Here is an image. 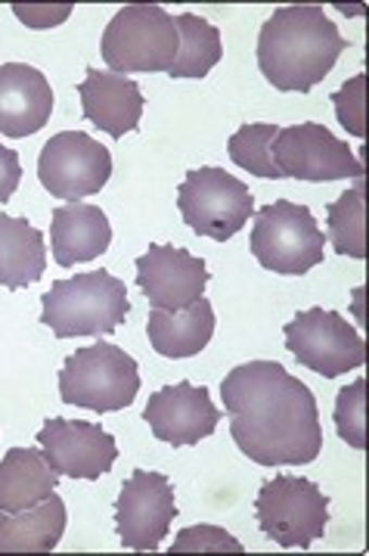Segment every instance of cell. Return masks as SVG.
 Returning a JSON list of instances; mask_svg holds the SVG:
<instances>
[{"label":"cell","instance_id":"30","mask_svg":"<svg viewBox=\"0 0 369 556\" xmlns=\"http://www.w3.org/2000/svg\"><path fill=\"white\" fill-rule=\"evenodd\" d=\"M22 180V165L20 156L7 147H0V205L16 193Z\"/></svg>","mask_w":369,"mask_h":556},{"label":"cell","instance_id":"29","mask_svg":"<svg viewBox=\"0 0 369 556\" xmlns=\"http://www.w3.org/2000/svg\"><path fill=\"white\" fill-rule=\"evenodd\" d=\"M13 13L28 28H53L68 20L72 3H13Z\"/></svg>","mask_w":369,"mask_h":556},{"label":"cell","instance_id":"3","mask_svg":"<svg viewBox=\"0 0 369 556\" xmlns=\"http://www.w3.org/2000/svg\"><path fill=\"white\" fill-rule=\"evenodd\" d=\"M41 302V324L50 327L56 339L112 333L130 312L125 283L109 270H87L56 280L50 292H43Z\"/></svg>","mask_w":369,"mask_h":556},{"label":"cell","instance_id":"18","mask_svg":"<svg viewBox=\"0 0 369 556\" xmlns=\"http://www.w3.org/2000/svg\"><path fill=\"white\" fill-rule=\"evenodd\" d=\"M50 243H53L56 265H81L106 252L112 243V227L97 205H85V202L56 205L53 224H50Z\"/></svg>","mask_w":369,"mask_h":556},{"label":"cell","instance_id":"9","mask_svg":"<svg viewBox=\"0 0 369 556\" xmlns=\"http://www.w3.org/2000/svg\"><path fill=\"white\" fill-rule=\"evenodd\" d=\"M285 349L298 357L307 370L323 379H335L364 367L367 342L339 312L307 308L295 314V320L285 327Z\"/></svg>","mask_w":369,"mask_h":556},{"label":"cell","instance_id":"13","mask_svg":"<svg viewBox=\"0 0 369 556\" xmlns=\"http://www.w3.org/2000/svg\"><path fill=\"white\" fill-rule=\"evenodd\" d=\"M38 447L56 476L68 479H100L118 457L115 439L100 426L63 417H53L38 429Z\"/></svg>","mask_w":369,"mask_h":556},{"label":"cell","instance_id":"11","mask_svg":"<svg viewBox=\"0 0 369 556\" xmlns=\"http://www.w3.org/2000/svg\"><path fill=\"white\" fill-rule=\"evenodd\" d=\"M273 162L280 165L282 178H364V150L351 153L345 140H339L326 125H317V122L280 128L277 140H273Z\"/></svg>","mask_w":369,"mask_h":556},{"label":"cell","instance_id":"28","mask_svg":"<svg viewBox=\"0 0 369 556\" xmlns=\"http://www.w3.org/2000/svg\"><path fill=\"white\" fill-rule=\"evenodd\" d=\"M332 103H335V115L345 131H351L354 137L367 134V78L364 75H354L351 81H345V88L335 90Z\"/></svg>","mask_w":369,"mask_h":556},{"label":"cell","instance_id":"24","mask_svg":"<svg viewBox=\"0 0 369 556\" xmlns=\"http://www.w3.org/2000/svg\"><path fill=\"white\" fill-rule=\"evenodd\" d=\"M367 184L357 180L347 193L329 205V240L339 255L364 258L367 255Z\"/></svg>","mask_w":369,"mask_h":556},{"label":"cell","instance_id":"16","mask_svg":"<svg viewBox=\"0 0 369 556\" xmlns=\"http://www.w3.org/2000/svg\"><path fill=\"white\" fill-rule=\"evenodd\" d=\"M53 112V90L43 72L25 63L0 66V134L28 137L41 131Z\"/></svg>","mask_w":369,"mask_h":556},{"label":"cell","instance_id":"8","mask_svg":"<svg viewBox=\"0 0 369 556\" xmlns=\"http://www.w3.org/2000/svg\"><path fill=\"white\" fill-rule=\"evenodd\" d=\"M177 208L195 233L224 243L245 227L249 215L255 212V200L252 190L230 172L205 165V168H193L180 184Z\"/></svg>","mask_w":369,"mask_h":556},{"label":"cell","instance_id":"23","mask_svg":"<svg viewBox=\"0 0 369 556\" xmlns=\"http://www.w3.org/2000/svg\"><path fill=\"white\" fill-rule=\"evenodd\" d=\"M174 23H177V35H180V50H177V60L168 68V75L171 78H205L224 56L220 31L195 13H180Z\"/></svg>","mask_w":369,"mask_h":556},{"label":"cell","instance_id":"27","mask_svg":"<svg viewBox=\"0 0 369 556\" xmlns=\"http://www.w3.org/2000/svg\"><path fill=\"white\" fill-rule=\"evenodd\" d=\"M171 554H245V547L217 526H190L174 538Z\"/></svg>","mask_w":369,"mask_h":556},{"label":"cell","instance_id":"19","mask_svg":"<svg viewBox=\"0 0 369 556\" xmlns=\"http://www.w3.org/2000/svg\"><path fill=\"white\" fill-rule=\"evenodd\" d=\"M147 333H150L152 349L158 355L193 357L215 336V308L205 295L195 299L187 308H177V312L152 308L150 320H147Z\"/></svg>","mask_w":369,"mask_h":556},{"label":"cell","instance_id":"5","mask_svg":"<svg viewBox=\"0 0 369 556\" xmlns=\"http://www.w3.org/2000/svg\"><path fill=\"white\" fill-rule=\"evenodd\" d=\"M177 50V23L158 3H130L109 20L103 31V60L115 75L168 72Z\"/></svg>","mask_w":369,"mask_h":556},{"label":"cell","instance_id":"17","mask_svg":"<svg viewBox=\"0 0 369 556\" xmlns=\"http://www.w3.org/2000/svg\"><path fill=\"white\" fill-rule=\"evenodd\" d=\"M78 93L87 122H93L100 131L112 137H125L133 131L147 106L137 81H130L128 75L100 72V68H87V78L78 85Z\"/></svg>","mask_w":369,"mask_h":556},{"label":"cell","instance_id":"14","mask_svg":"<svg viewBox=\"0 0 369 556\" xmlns=\"http://www.w3.org/2000/svg\"><path fill=\"white\" fill-rule=\"evenodd\" d=\"M137 283L150 299L152 308L177 312L205 295L208 267L199 255H190L187 249L152 243L137 258Z\"/></svg>","mask_w":369,"mask_h":556},{"label":"cell","instance_id":"4","mask_svg":"<svg viewBox=\"0 0 369 556\" xmlns=\"http://www.w3.org/2000/svg\"><path fill=\"white\" fill-rule=\"evenodd\" d=\"M140 392L137 361L112 342H93L65 357L60 370V399L97 414L125 410Z\"/></svg>","mask_w":369,"mask_h":556},{"label":"cell","instance_id":"21","mask_svg":"<svg viewBox=\"0 0 369 556\" xmlns=\"http://www.w3.org/2000/svg\"><path fill=\"white\" fill-rule=\"evenodd\" d=\"M56 469L43 460L41 447H10L0 460V513H20L56 491Z\"/></svg>","mask_w":369,"mask_h":556},{"label":"cell","instance_id":"26","mask_svg":"<svg viewBox=\"0 0 369 556\" xmlns=\"http://www.w3.org/2000/svg\"><path fill=\"white\" fill-rule=\"evenodd\" d=\"M335 426L347 445L367 447V379H354L335 399Z\"/></svg>","mask_w":369,"mask_h":556},{"label":"cell","instance_id":"1","mask_svg":"<svg viewBox=\"0 0 369 556\" xmlns=\"http://www.w3.org/2000/svg\"><path fill=\"white\" fill-rule=\"evenodd\" d=\"M230 435L260 467H304L323 451L314 392L277 361H249L220 382Z\"/></svg>","mask_w":369,"mask_h":556},{"label":"cell","instance_id":"7","mask_svg":"<svg viewBox=\"0 0 369 556\" xmlns=\"http://www.w3.org/2000/svg\"><path fill=\"white\" fill-rule=\"evenodd\" d=\"M260 532L285 551H307L326 534L329 497L302 476H277L264 482L255 501Z\"/></svg>","mask_w":369,"mask_h":556},{"label":"cell","instance_id":"22","mask_svg":"<svg viewBox=\"0 0 369 556\" xmlns=\"http://www.w3.org/2000/svg\"><path fill=\"white\" fill-rule=\"evenodd\" d=\"M47 267L41 230H35L25 218L0 215V287L22 290L41 280Z\"/></svg>","mask_w":369,"mask_h":556},{"label":"cell","instance_id":"12","mask_svg":"<svg viewBox=\"0 0 369 556\" xmlns=\"http://www.w3.org/2000/svg\"><path fill=\"white\" fill-rule=\"evenodd\" d=\"M177 504L171 482L162 472L133 469L115 504L118 538L128 551H158L171 529Z\"/></svg>","mask_w":369,"mask_h":556},{"label":"cell","instance_id":"15","mask_svg":"<svg viewBox=\"0 0 369 556\" xmlns=\"http://www.w3.org/2000/svg\"><path fill=\"white\" fill-rule=\"evenodd\" d=\"M143 420L150 424L152 435L158 442L183 447L208 439L220 424V410L212 404V395L205 386L177 382V386H165L155 395H150Z\"/></svg>","mask_w":369,"mask_h":556},{"label":"cell","instance_id":"10","mask_svg":"<svg viewBox=\"0 0 369 556\" xmlns=\"http://www.w3.org/2000/svg\"><path fill=\"white\" fill-rule=\"evenodd\" d=\"M112 175V153L85 131H63L43 143L38 178L56 200L78 202L106 187Z\"/></svg>","mask_w":369,"mask_h":556},{"label":"cell","instance_id":"20","mask_svg":"<svg viewBox=\"0 0 369 556\" xmlns=\"http://www.w3.org/2000/svg\"><path fill=\"white\" fill-rule=\"evenodd\" d=\"M65 501L53 491L47 501L20 513H0V554H47L65 532Z\"/></svg>","mask_w":369,"mask_h":556},{"label":"cell","instance_id":"6","mask_svg":"<svg viewBox=\"0 0 369 556\" xmlns=\"http://www.w3.org/2000/svg\"><path fill=\"white\" fill-rule=\"evenodd\" d=\"M326 237L307 205L277 200L258 208L252 230V255L277 274H307L323 262Z\"/></svg>","mask_w":369,"mask_h":556},{"label":"cell","instance_id":"2","mask_svg":"<svg viewBox=\"0 0 369 556\" xmlns=\"http://www.w3.org/2000/svg\"><path fill=\"white\" fill-rule=\"evenodd\" d=\"M345 50L347 41L323 7H280L260 25L258 68L277 90L307 93L332 72Z\"/></svg>","mask_w":369,"mask_h":556},{"label":"cell","instance_id":"25","mask_svg":"<svg viewBox=\"0 0 369 556\" xmlns=\"http://www.w3.org/2000/svg\"><path fill=\"white\" fill-rule=\"evenodd\" d=\"M277 125H242L230 143H227V153L237 162L239 168H245L249 175H258L267 180H282L280 165L273 162V140H277Z\"/></svg>","mask_w":369,"mask_h":556}]
</instances>
